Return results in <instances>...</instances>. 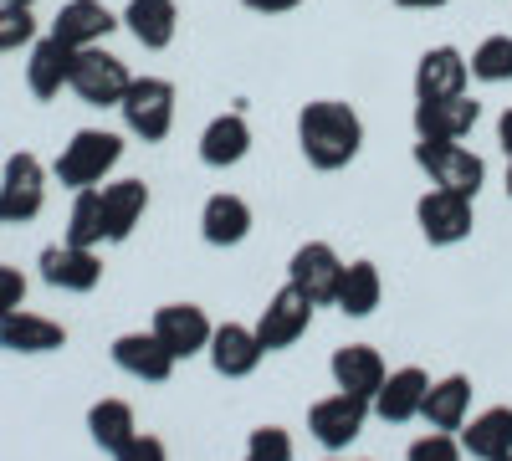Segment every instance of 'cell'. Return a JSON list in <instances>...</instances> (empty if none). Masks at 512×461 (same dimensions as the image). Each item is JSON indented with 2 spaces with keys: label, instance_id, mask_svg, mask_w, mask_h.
I'll return each mask as SVG.
<instances>
[{
  "label": "cell",
  "instance_id": "cell-1",
  "mask_svg": "<svg viewBox=\"0 0 512 461\" xmlns=\"http://www.w3.org/2000/svg\"><path fill=\"white\" fill-rule=\"evenodd\" d=\"M297 149H303V159L323 175L349 170L364 149V118L338 98H318L297 113Z\"/></svg>",
  "mask_w": 512,
  "mask_h": 461
},
{
  "label": "cell",
  "instance_id": "cell-2",
  "mask_svg": "<svg viewBox=\"0 0 512 461\" xmlns=\"http://www.w3.org/2000/svg\"><path fill=\"white\" fill-rule=\"evenodd\" d=\"M118 113H123L134 139H144V144L169 139V129H175V82L169 77H134L123 103H118Z\"/></svg>",
  "mask_w": 512,
  "mask_h": 461
},
{
  "label": "cell",
  "instance_id": "cell-3",
  "mask_svg": "<svg viewBox=\"0 0 512 461\" xmlns=\"http://www.w3.org/2000/svg\"><path fill=\"white\" fill-rule=\"evenodd\" d=\"M123 159V139L108 134V129H77L72 144L57 154V180L67 190H93L103 185V175Z\"/></svg>",
  "mask_w": 512,
  "mask_h": 461
},
{
  "label": "cell",
  "instance_id": "cell-4",
  "mask_svg": "<svg viewBox=\"0 0 512 461\" xmlns=\"http://www.w3.org/2000/svg\"><path fill=\"white\" fill-rule=\"evenodd\" d=\"M47 205V170H41L36 154H11L6 170H0V226H26L41 216Z\"/></svg>",
  "mask_w": 512,
  "mask_h": 461
},
{
  "label": "cell",
  "instance_id": "cell-5",
  "mask_svg": "<svg viewBox=\"0 0 512 461\" xmlns=\"http://www.w3.org/2000/svg\"><path fill=\"white\" fill-rule=\"evenodd\" d=\"M415 164L425 175H431L436 190H456V195H472L487 185V164L482 154H472L466 144H431V139H420L415 144Z\"/></svg>",
  "mask_w": 512,
  "mask_h": 461
},
{
  "label": "cell",
  "instance_id": "cell-6",
  "mask_svg": "<svg viewBox=\"0 0 512 461\" xmlns=\"http://www.w3.org/2000/svg\"><path fill=\"white\" fill-rule=\"evenodd\" d=\"M128 82H134V77H128L123 57H113L103 47H82L77 62H72V82H67V88L88 108H118L123 93H128Z\"/></svg>",
  "mask_w": 512,
  "mask_h": 461
},
{
  "label": "cell",
  "instance_id": "cell-7",
  "mask_svg": "<svg viewBox=\"0 0 512 461\" xmlns=\"http://www.w3.org/2000/svg\"><path fill=\"white\" fill-rule=\"evenodd\" d=\"M287 282L303 292L313 308H328L338 298V282H344V257L328 241H303L287 262Z\"/></svg>",
  "mask_w": 512,
  "mask_h": 461
},
{
  "label": "cell",
  "instance_id": "cell-8",
  "mask_svg": "<svg viewBox=\"0 0 512 461\" xmlns=\"http://www.w3.org/2000/svg\"><path fill=\"white\" fill-rule=\"evenodd\" d=\"M415 221H420V236L431 246H456L472 236L477 226V211H472V195H456V190H425L415 200Z\"/></svg>",
  "mask_w": 512,
  "mask_h": 461
},
{
  "label": "cell",
  "instance_id": "cell-9",
  "mask_svg": "<svg viewBox=\"0 0 512 461\" xmlns=\"http://www.w3.org/2000/svg\"><path fill=\"white\" fill-rule=\"evenodd\" d=\"M364 421H369V400H359L349 390H338V395H328L308 410V431L323 451H349L359 441Z\"/></svg>",
  "mask_w": 512,
  "mask_h": 461
},
{
  "label": "cell",
  "instance_id": "cell-10",
  "mask_svg": "<svg viewBox=\"0 0 512 461\" xmlns=\"http://www.w3.org/2000/svg\"><path fill=\"white\" fill-rule=\"evenodd\" d=\"M308 323H313V303L287 282V287L272 292V303L262 308V318H256V339H262L267 354H277V349H292L297 339H303Z\"/></svg>",
  "mask_w": 512,
  "mask_h": 461
},
{
  "label": "cell",
  "instance_id": "cell-11",
  "mask_svg": "<svg viewBox=\"0 0 512 461\" xmlns=\"http://www.w3.org/2000/svg\"><path fill=\"white\" fill-rule=\"evenodd\" d=\"M482 103L477 98H431V103H415V139H431V144H461L466 134L477 129Z\"/></svg>",
  "mask_w": 512,
  "mask_h": 461
},
{
  "label": "cell",
  "instance_id": "cell-12",
  "mask_svg": "<svg viewBox=\"0 0 512 461\" xmlns=\"http://www.w3.org/2000/svg\"><path fill=\"white\" fill-rule=\"evenodd\" d=\"M154 333H159V344L175 354V359H195L210 349V333H216V323L205 318V308L195 303H164L154 313Z\"/></svg>",
  "mask_w": 512,
  "mask_h": 461
},
{
  "label": "cell",
  "instance_id": "cell-13",
  "mask_svg": "<svg viewBox=\"0 0 512 461\" xmlns=\"http://www.w3.org/2000/svg\"><path fill=\"white\" fill-rule=\"evenodd\" d=\"M41 277H47V287H62V292H93L103 282V257L93 246H47L41 251Z\"/></svg>",
  "mask_w": 512,
  "mask_h": 461
},
{
  "label": "cell",
  "instance_id": "cell-14",
  "mask_svg": "<svg viewBox=\"0 0 512 461\" xmlns=\"http://www.w3.org/2000/svg\"><path fill=\"white\" fill-rule=\"evenodd\" d=\"M113 364L123 374H134V380H144V385H164L180 359L169 354L159 344V333L149 328V333H118V339H113Z\"/></svg>",
  "mask_w": 512,
  "mask_h": 461
},
{
  "label": "cell",
  "instance_id": "cell-15",
  "mask_svg": "<svg viewBox=\"0 0 512 461\" xmlns=\"http://www.w3.org/2000/svg\"><path fill=\"white\" fill-rule=\"evenodd\" d=\"M425 390H431V374L415 369V364H405V369H395V374H384V385H379V395L369 400V410L379 415V421H390V426H405V421H415V415H420Z\"/></svg>",
  "mask_w": 512,
  "mask_h": 461
},
{
  "label": "cell",
  "instance_id": "cell-16",
  "mask_svg": "<svg viewBox=\"0 0 512 461\" xmlns=\"http://www.w3.org/2000/svg\"><path fill=\"white\" fill-rule=\"evenodd\" d=\"M466 82H472V67L456 47H431L415 62V103H431V98H461Z\"/></svg>",
  "mask_w": 512,
  "mask_h": 461
},
{
  "label": "cell",
  "instance_id": "cell-17",
  "mask_svg": "<svg viewBox=\"0 0 512 461\" xmlns=\"http://www.w3.org/2000/svg\"><path fill=\"white\" fill-rule=\"evenodd\" d=\"M72 62H77V47H67L62 36H41L31 41V62H26V88L31 98H57L67 82H72Z\"/></svg>",
  "mask_w": 512,
  "mask_h": 461
},
{
  "label": "cell",
  "instance_id": "cell-18",
  "mask_svg": "<svg viewBox=\"0 0 512 461\" xmlns=\"http://www.w3.org/2000/svg\"><path fill=\"white\" fill-rule=\"evenodd\" d=\"M210 364H216V374H226V380H246V374H256V364H262V339H256V328L246 323H221L216 333H210Z\"/></svg>",
  "mask_w": 512,
  "mask_h": 461
},
{
  "label": "cell",
  "instance_id": "cell-19",
  "mask_svg": "<svg viewBox=\"0 0 512 461\" xmlns=\"http://www.w3.org/2000/svg\"><path fill=\"white\" fill-rule=\"evenodd\" d=\"M328 369H333V385L349 390V395H359V400H374L379 385H384V374H390V369H384V359H379V349H369V344L333 349Z\"/></svg>",
  "mask_w": 512,
  "mask_h": 461
},
{
  "label": "cell",
  "instance_id": "cell-20",
  "mask_svg": "<svg viewBox=\"0 0 512 461\" xmlns=\"http://www.w3.org/2000/svg\"><path fill=\"white\" fill-rule=\"evenodd\" d=\"M251 154V123L246 113H221L205 123L200 134V164H210V170H231V164H241Z\"/></svg>",
  "mask_w": 512,
  "mask_h": 461
},
{
  "label": "cell",
  "instance_id": "cell-21",
  "mask_svg": "<svg viewBox=\"0 0 512 461\" xmlns=\"http://www.w3.org/2000/svg\"><path fill=\"white\" fill-rule=\"evenodd\" d=\"M62 344H67V328L41 313L16 308L11 318H0V349H11V354H57Z\"/></svg>",
  "mask_w": 512,
  "mask_h": 461
},
{
  "label": "cell",
  "instance_id": "cell-22",
  "mask_svg": "<svg viewBox=\"0 0 512 461\" xmlns=\"http://www.w3.org/2000/svg\"><path fill=\"white\" fill-rule=\"evenodd\" d=\"M118 26V16L103 6V0H67V6L57 11V21H52V36H62L67 47H98V41L108 36Z\"/></svg>",
  "mask_w": 512,
  "mask_h": 461
},
{
  "label": "cell",
  "instance_id": "cell-23",
  "mask_svg": "<svg viewBox=\"0 0 512 461\" xmlns=\"http://www.w3.org/2000/svg\"><path fill=\"white\" fill-rule=\"evenodd\" d=\"M466 415H472V380L466 374H446L425 390V405H420V421L431 431H461Z\"/></svg>",
  "mask_w": 512,
  "mask_h": 461
},
{
  "label": "cell",
  "instance_id": "cell-24",
  "mask_svg": "<svg viewBox=\"0 0 512 461\" xmlns=\"http://www.w3.org/2000/svg\"><path fill=\"white\" fill-rule=\"evenodd\" d=\"M123 26L134 31V41L144 52H164L175 41V26H180V6L175 0H128L123 11Z\"/></svg>",
  "mask_w": 512,
  "mask_h": 461
},
{
  "label": "cell",
  "instance_id": "cell-25",
  "mask_svg": "<svg viewBox=\"0 0 512 461\" xmlns=\"http://www.w3.org/2000/svg\"><path fill=\"white\" fill-rule=\"evenodd\" d=\"M200 236L210 246H241L251 236V205L241 195H231V190L210 195L205 211H200Z\"/></svg>",
  "mask_w": 512,
  "mask_h": 461
},
{
  "label": "cell",
  "instance_id": "cell-26",
  "mask_svg": "<svg viewBox=\"0 0 512 461\" xmlns=\"http://www.w3.org/2000/svg\"><path fill=\"white\" fill-rule=\"evenodd\" d=\"M149 211V185L144 180H113L103 185V226H108V241H128L134 226L144 221Z\"/></svg>",
  "mask_w": 512,
  "mask_h": 461
},
{
  "label": "cell",
  "instance_id": "cell-27",
  "mask_svg": "<svg viewBox=\"0 0 512 461\" xmlns=\"http://www.w3.org/2000/svg\"><path fill=\"white\" fill-rule=\"evenodd\" d=\"M461 451L477 456V461H502L512 456V410L492 405L482 415H472V426L461 431Z\"/></svg>",
  "mask_w": 512,
  "mask_h": 461
},
{
  "label": "cell",
  "instance_id": "cell-28",
  "mask_svg": "<svg viewBox=\"0 0 512 461\" xmlns=\"http://www.w3.org/2000/svg\"><path fill=\"white\" fill-rule=\"evenodd\" d=\"M384 298V282H379V267L374 262H349L344 267V282H338V298L333 308L344 318H369Z\"/></svg>",
  "mask_w": 512,
  "mask_h": 461
},
{
  "label": "cell",
  "instance_id": "cell-29",
  "mask_svg": "<svg viewBox=\"0 0 512 461\" xmlns=\"http://www.w3.org/2000/svg\"><path fill=\"white\" fill-rule=\"evenodd\" d=\"M88 431H93V441L113 456L128 436L139 431V426H134V405H128V400H98V405L88 410Z\"/></svg>",
  "mask_w": 512,
  "mask_h": 461
},
{
  "label": "cell",
  "instance_id": "cell-30",
  "mask_svg": "<svg viewBox=\"0 0 512 461\" xmlns=\"http://www.w3.org/2000/svg\"><path fill=\"white\" fill-rule=\"evenodd\" d=\"M67 241H72V246H98V241H108V226H103V190H98V185L72 195Z\"/></svg>",
  "mask_w": 512,
  "mask_h": 461
},
{
  "label": "cell",
  "instance_id": "cell-31",
  "mask_svg": "<svg viewBox=\"0 0 512 461\" xmlns=\"http://www.w3.org/2000/svg\"><path fill=\"white\" fill-rule=\"evenodd\" d=\"M477 82H512V36H487L482 47L466 57Z\"/></svg>",
  "mask_w": 512,
  "mask_h": 461
},
{
  "label": "cell",
  "instance_id": "cell-32",
  "mask_svg": "<svg viewBox=\"0 0 512 461\" xmlns=\"http://www.w3.org/2000/svg\"><path fill=\"white\" fill-rule=\"evenodd\" d=\"M36 41V16L31 6H0V52H21Z\"/></svg>",
  "mask_w": 512,
  "mask_h": 461
},
{
  "label": "cell",
  "instance_id": "cell-33",
  "mask_svg": "<svg viewBox=\"0 0 512 461\" xmlns=\"http://www.w3.org/2000/svg\"><path fill=\"white\" fill-rule=\"evenodd\" d=\"M246 461H292V436L282 426H256L246 441Z\"/></svg>",
  "mask_w": 512,
  "mask_h": 461
},
{
  "label": "cell",
  "instance_id": "cell-34",
  "mask_svg": "<svg viewBox=\"0 0 512 461\" xmlns=\"http://www.w3.org/2000/svg\"><path fill=\"white\" fill-rule=\"evenodd\" d=\"M405 461H461V441H451V431H431L405 451Z\"/></svg>",
  "mask_w": 512,
  "mask_h": 461
},
{
  "label": "cell",
  "instance_id": "cell-35",
  "mask_svg": "<svg viewBox=\"0 0 512 461\" xmlns=\"http://www.w3.org/2000/svg\"><path fill=\"white\" fill-rule=\"evenodd\" d=\"M113 461H169V451H164V441L159 436H149V431H134L118 451H113Z\"/></svg>",
  "mask_w": 512,
  "mask_h": 461
},
{
  "label": "cell",
  "instance_id": "cell-36",
  "mask_svg": "<svg viewBox=\"0 0 512 461\" xmlns=\"http://www.w3.org/2000/svg\"><path fill=\"white\" fill-rule=\"evenodd\" d=\"M26 303V277L16 267H0V318H11Z\"/></svg>",
  "mask_w": 512,
  "mask_h": 461
},
{
  "label": "cell",
  "instance_id": "cell-37",
  "mask_svg": "<svg viewBox=\"0 0 512 461\" xmlns=\"http://www.w3.org/2000/svg\"><path fill=\"white\" fill-rule=\"evenodd\" d=\"M246 11H256V16H287V11H297L303 0H241Z\"/></svg>",
  "mask_w": 512,
  "mask_h": 461
},
{
  "label": "cell",
  "instance_id": "cell-38",
  "mask_svg": "<svg viewBox=\"0 0 512 461\" xmlns=\"http://www.w3.org/2000/svg\"><path fill=\"white\" fill-rule=\"evenodd\" d=\"M497 144H502V149H507V159H512V108L497 118Z\"/></svg>",
  "mask_w": 512,
  "mask_h": 461
},
{
  "label": "cell",
  "instance_id": "cell-39",
  "mask_svg": "<svg viewBox=\"0 0 512 461\" xmlns=\"http://www.w3.org/2000/svg\"><path fill=\"white\" fill-rule=\"evenodd\" d=\"M395 6H400V11H441L446 0H395Z\"/></svg>",
  "mask_w": 512,
  "mask_h": 461
},
{
  "label": "cell",
  "instance_id": "cell-40",
  "mask_svg": "<svg viewBox=\"0 0 512 461\" xmlns=\"http://www.w3.org/2000/svg\"><path fill=\"white\" fill-rule=\"evenodd\" d=\"M0 6H31V0H0Z\"/></svg>",
  "mask_w": 512,
  "mask_h": 461
},
{
  "label": "cell",
  "instance_id": "cell-41",
  "mask_svg": "<svg viewBox=\"0 0 512 461\" xmlns=\"http://www.w3.org/2000/svg\"><path fill=\"white\" fill-rule=\"evenodd\" d=\"M507 195H512V159H507Z\"/></svg>",
  "mask_w": 512,
  "mask_h": 461
},
{
  "label": "cell",
  "instance_id": "cell-42",
  "mask_svg": "<svg viewBox=\"0 0 512 461\" xmlns=\"http://www.w3.org/2000/svg\"><path fill=\"white\" fill-rule=\"evenodd\" d=\"M328 461H344V456H328Z\"/></svg>",
  "mask_w": 512,
  "mask_h": 461
},
{
  "label": "cell",
  "instance_id": "cell-43",
  "mask_svg": "<svg viewBox=\"0 0 512 461\" xmlns=\"http://www.w3.org/2000/svg\"><path fill=\"white\" fill-rule=\"evenodd\" d=\"M502 461H512V456H502Z\"/></svg>",
  "mask_w": 512,
  "mask_h": 461
}]
</instances>
